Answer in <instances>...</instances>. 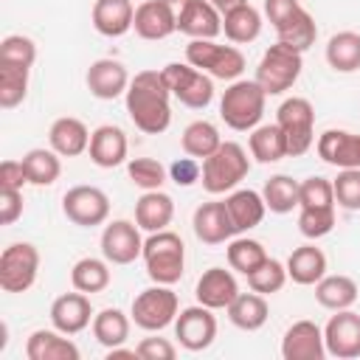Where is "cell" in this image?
I'll use <instances>...</instances> for the list:
<instances>
[{"instance_id":"cell-1","label":"cell","mask_w":360,"mask_h":360,"mask_svg":"<svg viewBox=\"0 0 360 360\" xmlns=\"http://www.w3.org/2000/svg\"><path fill=\"white\" fill-rule=\"evenodd\" d=\"M172 93L163 82L160 70H141L132 76L124 101L132 124L146 135H160L172 124Z\"/></svg>"},{"instance_id":"cell-2","label":"cell","mask_w":360,"mask_h":360,"mask_svg":"<svg viewBox=\"0 0 360 360\" xmlns=\"http://www.w3.org/2000/svg\"><path fill=\"white\" fill-rule=\"evenodd\" d=\"M264 104L267 93L259 87L256 79H236L219 98V118L236 132H250L259 127Z\"/></svg>"},{"instance_id":"cell-3","label":"cell","mask_w":360,"mask_h":360,"mask_svg":"<svg viewBox=\"0 0 360 360\" xmlns=\"http://www.w3.org/2000/svg\"><path fill=\"white\" fill-rule=\"evenodd\" d=\"M146 276L155 284H177L186 270V245L174 231H155L143 239V253Z\"/></svg>"},{"instance_id":"cell-4","label":"cell","mask_w":360,"mask_h":360,"mask_svg":"<svg viewBox=\"0 0 360 360\" xmlns=\"http://www.w3.org/2000/svg\"><path fill=\"white\" fill-rule=\"evenodd\" d=\"M250 172V158L236 141H222L214 155L202 160V188L208 194H225L233 191Z\"/></svg>"},{"instance_id":"cell-5","label":"cell","mask_w":360,"mask_h":360,"mask_svg":"<svg viewBox=\"0 0 360 360\" xmlns=\"http://www.w3.org/2000/svg\"><path fill=\"white\" fill-rule=\"evenodd\" d=\"M186 62L222 82H236L248 65L245 53L236 45H219L214 39H191L186 45Z\"/></svg>"},{"instance_id":"cell-6","label":"cell","mask_w":360,"mask_h":360,"mask_svg":"<svg viewBox=\"0 0 360 360\" xmlns=\"http://www.w3.org/2000/svg\"><path fill=\"white\" fill-rule=\"evenodd\" d=\"M301 68H304V53L284 42H276L262 53L256 65V82L267 96H281L298 82Z\"/></svg>"},{"instance_id":"cell-7","label":"cell","mask_w":360,"mask_h":360,"mask_svg":"<svg viewBox=\"0 0 360 360\" xmlns=\"http://www.w3.org/2000/svg\"><path fill=\"white\" fill-rule=\"evenodd\" d=\"M276 124L287 138V155L301 158L315 141V107L304 96H290L276 110Z\"/></svg>"},{"instance_id":"cell-8","label":"cell","mask_w":360,"mask_h":360,"mask_svg":"<svg viewBox=\"0 0 360 360\" xmlns=\"http://www.w3.org/2000/svg\"><path fill=\"white\" fill-rule=\"evenodd\" d=\"M163 82L183 107L188 110H205L214 101V79L202 70H197L188 62H169L160 68Z\"/></svg>"},{"instance_id":"cell-9","label":"cell","mask_w":360,"mask_h":360,"mask_svg":"<svg viewBox=\"0 0 360 360\" xmlns=\"http://www.w3.org/2000/svg\"><path fill=\"white\" fill-rule=\"evenodd\" d=\"M177 309H180V301H177V292L172 290V284H155V287L141 290L132 298L129 318L143 332H160L169 323H174Z\"/></svg>"},{"instance_id":"cell-10","label":"cell","mask_w":360,"mask_h":360,"mask_svg":"<svg viewBox=\"0 0 360 360\" xmlns=\"http://www.w3.org/2000/svg\"><path fill=\"white\" fill-rule=\"evenodd\" d=\"M39 273V250L31 242H14L0 253V287L3 292H25Z\"/></svg>"},{"instance_id":"cell-11","label":"cell","mask_w":360,"mask_h":360,"mask_svg":"<svg viewBox=\"0 0 360 360\" xmlns=\"http://www.w3.org/2000/svg\"><path fill=\"white\" fill-rule=\"evenodd\" d=\"M62 214L79 228L104 225L110 217V197L98 186H73L62 197Z\"/></svg>"},{"instance_id":"cell-12","label":"cell","mask_w":360,"mask_h":360,"mask_svg":"<svg viewBox=\"0 0 360 360\" xmlns=\"http://www.w3.org/2000/svg\"><path fill=\"white\" fill-rule=\"evenodd\" d=\"M174 338L183 349L188 352H202L214 343L217 338V318H214V309L202 307V304H194V307H186L177 312L174 318Z\"/></svg>"},{"instance_id":"cell-13","label":"cell","mask_w":360,"mask_h":360,"mask_svg":"<svg viewBox=\"0 0 360 360\" xmlns=\"http://www.w3.org/2000/svg\"><path fill=\"white\" fill-rule=\"evenodd\" d=\"M143 253V239L138 222L112 219L101 231V256L110 264H132Z\"/></svg>"},{"instance_id":"cell-14","label":"cell","mask_w":360,"mask_h":360,"mask_svg":"<svg viewBox=\"0 0 360 360\" xmlns=\"http://www.w3.org/2000/svg\"><path fill=\"white\" fill-rule=\"evenodd\" d=\"M177 11V31L188 39H217L222 31V14L208 0H172Z\"/></svg>"},{"instance_id":"cell-15","label":"cell","mask_w":360,"mask_h":360,"mask_svg":"<svg viewBox=\"0 0 360 360\" xmlns=\"http://www.w3.org/2000/svg\"><path fill=\"white\" fill-rule=\"evenodd\" d=\"M326 354L338 360L360 357V315L352 309H338L323 326Z\"/></svg>"},{"instance_id":"cell-16","label":"cell","mask_w":360,"mask_h":360,"mask_svg":"<svg viewBox=\"0 0 360 360\" xmlns=\"http://www.w3.org/2000/svg\"><path fill=\"white\" fill-rule=\"evenodd\" d=\"M191 228L202 245H222L231 236H236L225 200H211V202L197 205L191 217Z\"/></svg>"},{"instance_id":"cell-17","label":"cell","mask_w":360,"mask_h":360,"mask_svg":"<svg viewBox=\"0 0 360 360\" xmlns=\"http://www.w3.org/2000/svg\"><path fill=\"white\" fill-rule=\"evenodd\" d=\"M281 357L284 360H323L326 357L323 329L315 321H295L281 338Z\"/></svg>"},{"instance_id":"cell-18","label":"cell","mask_w":360,"mask_h":360,"mask_svg":"<svg viewBox=\"0 0 360 360\" xmlns=\"http://www.w3.org/2000/svg\"><path fill=\"white\" fill-rule=\"evenodd\" d=\"M132 28L141 39H149V42L172 37L177 31V11H174L172 0H146V3H141L135 8Z\"/></svg>"},{"instance_id":"cell-19","label":"cell","mask_w":360,"mask_h":360,"mask_svg":"<svg viewBox=\"0 0 360 360\" xmlns=\"http://www.w3.org/2000/svg\"><path fill=\"white\" fill-rule=\"evenodd\" d=\"M318 158L335 169H360V132L326 129L318 135Z\"/></svg>"},{"instance_id":"cell-20","label":"cell","mask_w":360,"mask_h":360,"mask_svg":"<svg viewBox=\"0 0 360 360\" xmlns=\"http://www.w3.org/2000/svg\"><path fill=\"white\" fill-rule=\"evenodd\" d=\"M129 82L132 79L118 59H96L84 73V84H87L90 96H96L101 101H112V98L124 96Z\"/></svg>"},{"instance_id":"cell-21","label":"cell","mask_w":360,"mask_h":360,"mask_svg":"<svg viewBox=\"0 0 360 360\" xmlns=\"http://www.w3.org/2000/svg\"><path fill=\"white\" fill-rule=\"evenodd\" d=\"M51 323L65 335H79L93 323V307L87 292H62L51 304Z\"/></svg>"},{"instance_id":"cell-22","label":"cell","mask_w":360,"mask_h":360,"mask_svg":"<svg viewBox=\"0 0 360 360\" xmlns=\"http://www.w3.org/2000/svg\"><path fill=\"white\" fill-rule=\"evenodd\" d=\"M127 152H129V143H127V135L121 127L101 124L93 129L87 155L98 169H115V166L127 163Z\"/></svg>"},{"instance_id":"cell-23","label":"cell","mask_w":360,"mask_h":360,"mask_svg":"<svg viewBox=\"0 0 360 360\" xmlns=\"http://www.w3.org/2000/svg\"><path fill=\"white\" fill-rule=\"evenodd\" d=\"M194 295H197V304H202L208 309H228V304L239 295V284H236V278H233L231 270H225V267H208L197 278Z\"/></svg>"},{"instance_id":"cell-24","label":"cell","mask_w":360,"mask_h":360,"mask_svg":"<svg viewBox=\"0 0 360 360\" xmlns=\"http://www.w3.org/2000/svg\"><path fill=\"white\" fill-rule=\"evenodd\" d=\"M90 135H93V132L87 129V124H84L82 118L62 115V118H56V121L51 124V129H48V143H51V149H53L56 155H62V158H79V155L87 152Z\"/></svg>"},{"instance_id":"cell-25","label":"cell","mask_w":360,"mask_h":360,"mask_svg":"<svg viewBox=\"0 0 360 360\" xmlns=\"http://www.w3.org/2000/svg\"><path fill=\"white\" fill-rule=\"evenodd\" d=\"M25 357L28 360H79L82 352L70 340V335L59 329H37L25 340Z\"/></svg>"},{"instance_id":"cell-26","label":"cell","mask_w":360,"mask_h":360,"mask_svg":"<svg viewBox=\"0 0 360 360\" xmlns=\"http://www.w3.org/2000/svg\"><path fill=\"white\" fill-rule=\"evenodd\" d=\"M90 20L101 37H110V39L124 37L127 31H132L135 6H132V0H96Z\"/></svg>"},{"instance_id":"cell-27","label":"cell","mask_w":360,"mask_h":360,"mask_svg":"<svg viewBox=\"0 0 360 360\" xmlns=\"http://www.w3.org/2000/svg\"><path fill=\"white\" fill-rule=\"evenodd\" d=\"M225 205H228V214H231V222H233L236 233H248L267 214L262 191H253V188H233V191H228Z\"/></svg>"},{"instance_id":"cell-28","label":"cell","mask_w":360,"mask_h":360,"mask_svg":"<svg viewBox=\"0 0 360 360\" xmlns=\"http://www.w3.org/2000/svg\"><path fill=\"white\" fill-rule=\"evenodd\" d=\"M174 219V200L166 191H143L141 200L135 202V222L141 231L155 233V231H166Z\"/></svg>"},{"instance_id":"cell-29","label":"cell","mask_w":360,"mask_h":360,"mask_svg":"<svg viewBox=\"0 0 360 360\" xmlns=\"http://www.w3.org/2000/svg\"><path fill=\"white\" fill-rule=\"evenodd\" d=\"M287 276L301 287H315L326 276V253L315 245H301L287 256Z\"/></svg>"},{"instance_id":"cell-30","label":"cell","mask_w":360,"mask_h":360,"mask_svg":"<svg viewBox=\"0 0 360 360\" xmlns=\"http://www.w3.org/2000/svg\"><path fill=\"white\" fill-rule=\"evenodd\" d=\"M228 321L236 326V329H245V332H256L267 323L270 318V304L262 292H239L231 304H228Z\"/></svg>"},{"instance_id":"cell-31","label":"cell","mask_w":360,"mask_h":360,"mask_svg":"<svg viewBox=\"0 0 360 360\" xmlns=\"http://www.w3.org/2000/svg\"><path fill=\"white\" fill-rule=\"evenodd\" d=\"M276 37H278V42H284V45H290V48H295V51L304 53L307 48L315 45V39H318V25H315L312 14H309L304 6H298L290 17H284V20L276 25Z\"/></svg>"},{"instance_id":"cell-32","label":"cell","mask_w":360,"mask_h":360,"mask_svg":"<svg viewBox=\"0 0 360 360\" xmlns=\"http://www.w3.org/2000/svg\"><path fill=\"white\" fill-rule=\"evenodd\" d=\"M360 290H357V281L352 276H323L318 284H315V301L323 307V309H352V304L357 301Z\"/></svg>"},{"instance_id":"cell-33","label":"cell","mask_w":360,"mask_h":360,"mask_svg":"<svg viewBox=\"0 0 360 360\" xmlns=\"http://www.w3.org/2000/svg\"><path fill=\"white\" fill-rule=\"evenodd\" d=\"M222 31L233 45H248L262 34V14L250 3H242L222 14Z\"/></svg>"},{"instance_id":"cell-34","label":"cell","mask_w":360,"mask_h":360,"mask_svg":"<svg viewBox=\"0 0 360 360\" xmlns=\"http://www.w3.org/2000/svg\"><path fill=\"white\" fill-rule=\"evenodd\" d=\"M248 146L259 163H278L281 158H290L287 155V138H284L278 124H259L256 129H250Z\"/></svg>"},{"instance_id":"cell-35","label":"cell","mask_w":360,"mask_h":360,"mask_svg":"<svg viewBox=\"0 0 360 360\" xmlns=\"http://www.w3.org/2000/svg\"><path fill=\"white\" fill-rule=\"evenodd\" d=\"M110 281H112V273H110V262L107 259L84 256L70 267V284L79 292H87V295L104 292L110 287Z\"/></svg>"},{"instance_id":"cell-36","label":"cell","mask_w":360,"mask_h":360,"mask_svg":"<svg viewBox=\"0 0 360 360\" xmlns=\"http://www.w3.org/2000/svg\"><path fill=\"white\" fill-rule=\"evenodd\" d=\"M93 338L104 346V349H115V346H124L127 338H129V326H132V318L124 315L121 309L115 307H107L101 312L93 315Z\"/></svg>"},{"instance_id":"cell-37","label":"cell","mask_w":360,"mask_h":360,"mask_svg":"<svg viewBox=\"0 0 360 360\" xmlns=\"http://www.w3.org/2000/svg\"><path fill=\"white\" fill-rule=\"evenodd\" d=\"M326 62L338 73L360 70V34L357 31H338L326 42Z\"/></svg>"},{"instance_id":"cell-38","label":"cell","mask_w":360,"mask_h":360,"mask_svg":"<svg viewBox=\"0 0 360 360\" xmlns=\"http://www.w3.org/2000/svg\"><path fill=\"white\" fill-rule=\"evenodd\" d=\"M219 143H222L219 129H217L211 121H205V118L191 121V124L183 129V135H180L183 152H186L188 158H197V160H205L208 155H214V152L219 149Z\"/></svg>"},{"instance_id":"cell-39","label":"cell","mask_w":360,"mask_h":360,"mask_svg":"<svg viewBox=\"0 0 360 360\" xmlns=\"http://www.w3.org/2000/svg\"><path fill=\"white\" fill-rule=\"evenodd\" d=\"M62 155H56L53 149H28L20 160L25 166V174H28V183L31 186H53L62 174Z\"/></svg>"},{"instance_id":"cell-40","label":"cell","mask_w":360,"mask_h":360,"mask_svg":"<svg viewBox=\"0 0 360 360\" xmlns=\"http://www.w3.org/2000/svg\"><path fill=\"white\" fill-rule=\"evenodd\" d=\"M298 188H301V180H292L290 174H273L262 188L267 211L290 214L292 208H298Z\"/></svg>"},{"instance_id":"cell-41","label":"cell","mask_w":360,"mask_h":360,"mask_svg":"<svg viewBox=\"0 0 360 360\" xmlns=\"http://www.w3.org/2000/svg\"><path fill=\"white\" fill-rule=\"evenodd\" d=\"M225 256H228L231 270H236V273H242V276H250V273L267 259V250H264V245L256 242V239L236 236V239H228Z\"/></svg>"},{"instance_id":"cell-42","label":"cell","mask_w":360,"mask_h":360,"mask_svg":"<svg viewBox=\"0 0 360 360\" xmlns=\"http://www.w3.org/2000/svg\"><path fill=\"white\" fill-rule=\"evenodd\" d=\"M28 76H31V68L0 62V107L3 110H14L17 104H22V98L28 96Z\"/></svg>"},{"instance_id":"cell-43","label":"cell","mask_w":360,"mask_h":360,"mask_svg":"<svg viewBox=\"0 0 360 360\" xmlns=\"http://www.w3.org/2000/svg\"><path fill=\"white\" fill-rule=\"evenodd\" d=\"M127 174L132 180V186H138L141 191H158V188H163L169 169L155 158H132V160H127Z\"/></svg>"},{"instance_id":"cell-44","label":"cell","mask_w":360,"mask_h":360,"mask_svg":"<svg viewBox=\"0 0 360 360\" xmlns=\"http://www.w3.org/2000/svg\"><path fill=\"white\" fill-rule=\"evenodd\" d=\"M248 278V287L253 290V292H262V295H273V292H278L284 284H287V264H281L278 259H264L250 276H245Z\"/></svg>"},{"instance_id":"cell-45","label":"cell","mask_w":360,"mask_h":360,"mask_svg":"<svg viewBox=\"0 0 360 360\" xmlns=\"http://www.w3.org/2000/svg\"><path fill=\"white\" fill-rule=\"evenodd\" d=\"M332 205H338V202H335V188H332L329 177L312 174V177L301 180L298 208H332Z\"/></svg>"},{"instance_id":"cell-46","label":"cell","mask_w":360,"mask_h":360,"mask_svg":"<svg viewBox=\"0 0 360 360\" xmlns=\"http://www.w3.org/2000/svg\"><path fill=\"white\" fill-rule=\"evenodd\" d=\"M0 62L6 65H20V68H34L37 62V45L25 34H8L0 42Z\"/></svg>"},{"instance_id":"cell-47","label":"cell","mask_w":360,"mask_h":360,"mask_svg":"<svg viewBox=\"0 0 360 360\" xmlns=\"http://www.w3.org/2000/svg\"><path fill=\"white\" fill-rule=\"evenodd\" d=\"M335 228V205L332 208H298V231L307 239H321Z\"/></svg>"},{"instance_id":"cell-48","label":"cell","mask_w":360,"mask_h":360,"mask_svg":"<svg viewBox=\"0 0 360 360\" xmlns=\"http://www.w3.org/2000/svg\"><path fill=\"white\" fill-rule=\"evenodd\" d=\"M335 202L346 211H360V169H340L332 180Z\"/></svg>"},{"instance_id":"cell-49","label":"cell","mask_w":360,"mask_h":360,"mask_svg":"<svg viewBox=\"0 0 360 360\" xmlns=\"http://www.w3.org/2000/svg\"><path fill=\"white\" fill-rule=\"evenodd\" d=\"M200 174H202V166L197 163V158H177L172 166H169V177H172V183H177V186H183V188H188V186H194L197 180H200Z\"/></svg>"},{"instance_id":"cell-50","label":"cell","mask_w":360,"mask_h":360,"mask_svg":"<svg viewBox=\"0 0 360 360\" xmlns=\"http://www.w3.org/2000/svg\"><path fill=\"white\" fill-rule=\"evenodd\" d=\"M135 352H138V357H143V360H174V357H177L174 343L166 340V338H143V340L135 346Z\"/></svg>"},{"instance_id":"cell-51","label":"cell","mask_w":360,"mask_h":360,"mask_svg":"<svg viewBox=\"0 0 360 360\" xmlns=\"http://www.w3.org/2000/svg\"><path fill=\"white\" fill-rule=\"evenodd\" d=\"M22 217V191L0 188V225H14Z\"/></svg>"},{"instance_id":"cell-52","label":"cell","mask_w":360,"mask_h":360,"mask_svg":"<svg viewBox=\"0 0 360 360\" xmlns=\"http://www.w3.org/2000/svg\"><path fill=\"white\" fill-rule=\"evenodd\" d=\"M25 183H28V174H25L22 160L8 158V160L0 163V188H17V191H22Z\"/></svg>"},{"instance_id":"cell-53","label":"cell","mask_w":360,"mask_h":360,"mask_svg":"<svg viewBox=\"0 0 360 360\" xmlns=\"http://www.w3.org/2000/svg\"><path fill=\"white\" fill-rule=\"evenodd\" d=\"M301 3L298 0H264V17L273 22V28L284 20V17H290L295 8H298Z\"/></svg>"},{"instance_id":"cell-54","label":"cell","mask_w":360,"mask_h":360,"mask_svg":"<svg viewBox=\"0 0 360 360\" xmlns=\"http://www.w3.org/2000/svg\"><path fill=\"white\" fill-rule=\"evenodd\" d=\"M219 14H225V11H231V8H236V6H242V3H248V0H208Z\"/></svg>"}]
</instances>
